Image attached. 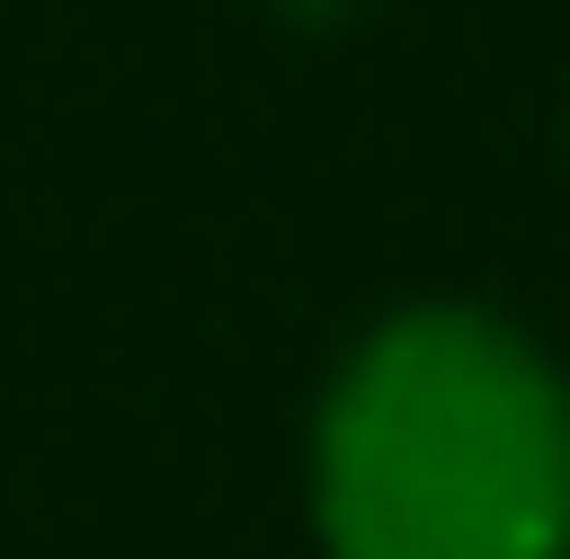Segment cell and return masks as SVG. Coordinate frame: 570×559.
Wrapping results in <instances>:
<instances>
[{
	"label": "cell",
	"instance_id": "obj_1",
	"mask_svg": "<svg viewBox=\"0 0 570 559\" xmlns=\"http://www.w3.org/2000/svg\"><path fill=\"white\" fill-rule=\"evenodd\" d=\"M326 559H570V385L524 326L407 303L315 409Z\"/></svg>",
	"mask_w": 570,
	"mask_h": 559
}]
</instances>
